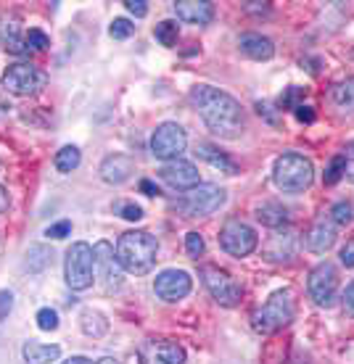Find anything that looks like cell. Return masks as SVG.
I'll use <instances>...</instances> for the list:
<instances>
[{
    "mask_svg": "<svg viewBox=\"0 0 354 364\" xmlns=\"http://www.w3.org/2000/svg\"><path fill=\"white\" fill-rule=\"evenodd\" d=\"M330 219H336L338 225H349L354 219V206L349 200H338L336 206H333V211H330Z\"/></svg>",
    "mask_w": 354,
    "mask_h": 364,
    "instance_id": "cell-33",
    "label": "cell"
},
{
    "mask_svg": "<svg viewBox=\"0 0 354 364\" xmlns=\"http://www.w3.org/2000/svg\"><path fill=\"white\" fill-rule=\"evenodd\" d=\"M80 325H82V333L85 336H93V338H100L109 333V319L103 317L98 309H85L80 314Z\"/></svg>",
    "mask_w": 354,
    "mask_h": 364,
    "instance_id": "cell-25",
    "label": "cell"
},
{
    "mask_svg": "<svg viewBox=\"0 0 354 364\" xmlns=\"http://www.w3.org/2000/svg\"><path fill=\"white\" fill-rule=\"evenodd\" d=\"M80 161H82V154H80V148L77 146H64L53 159L56 169H58L61 174H72L74 169L80 166Z\"/></svg>",
    "mask_w": 354,
    "mask_h": 364,
    "instance_id": "cell-27",
    "label": "cell"
},
{
    "mask_svg": "<svg viewBox=\"0 0 354 364\" xmlns=\"http://www.w3.org/2000/svg\"><path fill=\"white\" fill-rule=\"evenodd\" d=\"M341 159H344V177L349 182H354V143L346 146V151L341 154Z\"/></svg>",
    "mask_w": 354,
    "mask_h": 364,
    "instance_id": "cell-39",
    "label": "cell"
},
{
    "mask_svg": "<svg viewBox=\"0 0 354 364\" xmlns=\"http://www.w3.org/2000/svg\"><path fill=\"white\" fill-rule=\"evenodd\" d=\"M273 180L283 193H301L307 191L312 180H315V166H312L307 156L288 151V154L275 159Z\"/></svg>",
    "mask_w": 354,
    "mask_h": 364,
    "instance_id": "cell-4",
    "label": "cell"
},
{
    "mask_svg": "<svg viewBox=\"0 0 354 364\" xmlns=\"http://www.w3.org/2000/svg\"><path fill=\"white\" fill-rule=\"evenodd\" d=\"M193 288V280L182 269H164L154 282V291L162 301H182Z\"/></svg>",
    "mask_w": 354,
    "mask_h": 364,
    "instance_id": "cell-14",
    "label": "cell"
},
{
    "mask_svg": "<svg viewBox=\"0 0 354 364\" xmlns=\"http://www.w3.org/2000/svg\"><path fill=\"white\" fill-rule=\"evenodd\" d=\"M185 251H188V256H191V259H199V256H204V251H207L204 237H201L199 232H188V235H185Z\"/></svg>",
    "mask_w": 354,
    "mask_h": 364,
    "instance_id": "cell-34",
    "label": "cell"
},
{
    "mask_svg": "<svg viewBox=\"0 0 354 364\" xmlns=\"http://www.w3.org/2000/svg\"><path fill=\"white\" fill-rule=\"evenodd\" d=\"M256 111H259V117H264L270 124H278V117H275V109L270 100H256Z\"/></svg>",
    "mask_w": 354,
    "mask_h": 364,
    "instance_id": "cell-40",
    "label": "cell"
},
{
    "mask_svg": "<svg viewBox=\"0 0 354 364\" xmlns=\"http://www.w3.org/2000/svg\"><path fill=\"white\" fill-rule=\"evenodd\" d=\"M51 259H53V251L48 246H32L27 251V264H24V269L27 272H43L51 264Z\"/></svg>",
    "mask_w": 354,
    "mask_h": 364,
    "instance_id": "cell-28",
    "label": "cell"
},
{
    "mask_svg": "<svg viewBox=\"0 0 354 364\" xmlns=\"http://www.w3.org/2000/svg\"><path fill=\"white\" fill-rule=\"evenodd\" d=\"M330 98L336 103V109L346 111V114H354V77L333 85L330 87Z\"/></svg>",
    "mask_w": 354,
    "mask_h": 364,
    "instance_id": "cell-26",
    "label": "cell"
},
{
    "mask_svg": "<svg viewBox=\"0 0 354 364\" xmlns=\"http://www.w3.org/2000/svg\"><path fill=\"white\" fill-rule=\"evenodd\" d=\"M344 309L354 317V282H349V288L344 291Z\"/></svg>",
    "mask_w": 354,
    "mask_h": 364,
    "instance_id": "cell-45",
    "label": "cell"
},
{
    "mask_svg": "<svg viewBox=\"0 0 354 364\" xmlns=\"http://www.w3.org/2000/svg\"><path fill=\"white\" fill-rule=\"evenodd\" d=\"M293 314H296L293 293H291L288 288H283V291H275L273 296L251 314V328H254L256 333H262V336H273L278 330L288 328L291 322H293Z\"/></svg>",
    "mask_w": 354,
    "mask_h": 364,
    "instance_id": "cell-3",
    "label": "cell"
},
{
    "mask_svg": "<svg viewBox=\"0 0 354 364\" xmlns=\"http://www.w3.org/2000/svg\"><path fill=\"white\" fill-rule=\"evenodd\" d=\"M159 243L145 230H130L117 240V262L130 274H148L156 264Z\"/></svg>",
    "mask_w": 354,
    "mask_h": 364,
    "instance_id": "cell-2",
    "label": "cell"
},
{
    "mask_svg": "<svg viewBox=\"0 0 354 364\" xmlns=\"http://www.w3.org/2000/svg\"><path fill=\"white\" fill-rule=\"evenodd\" d=\"M11 206V198H9V191L6 188H0V214H6Z\"/></svg>",
    "mask_w": 354,
    "mask_h": 364,
    "instance_id": "cell-47",
    "label": "cell"
},
{
    "mask_svg": "<svg viewBox=\"0 0 354 364\" xmlns=\"http://www.w3.org/2000/svg\"><path fill=\"white\" fill-rule=\"evenodd\" d=\"M0 35H3V46L9 48V53L14 55H27V29H21V21L14 18L9 21L6 27L0 29Z\"/></svg>",
    "mask_w": 354,
    "mask_h": 364,
    "instance_id": "cell-24",
    "label": "cell"
},
{
    "mask_svg": "<svg viewBox=\"0 0 354 364\" xmlns=\"http://www.w3.org/2000/svg\"><path fill=\"white\" fill-rule=\"evenodd\" d=\"M159 177H162L170 188H175V191H191V188H196V185H201L199 182V169H196V164H191V161H185V159H175V161H167V164L162 166V172H159Z\"/></svg>",
    "mask_w": 354,
    "mask_h": 364,
    "instance_id": "cell-15",
    "label": "cell"
},
{
    "mask_svg": "<svg viewBox=\"0 0 354 364\" xmlns=\"http://www.w3.org/2000/svg\"><path fill=\"white\" fill-rule=\"evenodd\" d=\"M48 77L40 66L29 64V61H16L3 72V87L19 98L24 95H37V92L46 87Z\"/></svg>",
    "mask_w": 354,
    "mask_h": 364,
    "instance_id": "cell-7",
    "label": "cell"
},
{
    "mask_svg": "<svg viewBox=\"0 0 354 364\" xmlns=\"http://www.w3.org/2000/svg\"><path fill=\"white\" fill-rule=\"evenodd\" d=\"M191 103L199 109L204 124L214 135L233 140L244 132V109L230 92L212 85H196L191 90Z\"/></svg>",
    "mask_w": 354,
    "mask_h": 364,
    "instance_id": "cell-1",
    "label": "cell"
},
{
    "mask_svg": "<svg viewBox=\"0 0 354 364\" xmlns=\"http://www.w3.org/2000/svg\"><path fill=\"white\" fill-rule=\"evenodd\" d=\"M51 46V37L43 32V29H27V50L29 53H40V50H46Z\"/></svg>",
    "mask_w": 354,
    "mask_h": 364,
    "instance_id": "cell-30",
    "label": "cell"
},
{
    "mask_svg": "<svg viewBox=\"0 0 354 364\" xmlns=\"http://www.w3.org/2000/svg\"><path fill=\"white\" fill-rule=\"evenodd\" d=\"M135 172V161L125 154H114L109 156L103 164H100V177L103 182H109V185H122V182H127Z\"/></svg>",
    "mask_w": 354,
    "mask_h": 364,
    "instance_id": "cell-18",
    "label": "cell"
},
{
    "mask_svg": "<svg viewBox=\"0 0 354 364\" xmlns=\"http://www.w3.org/2000/svg\"><path fill=\"white\" fill-rule=\"evenodd\" d=\"M93 269H95L93 246H88V243H72V248L66 251L64 262L66 285L72 291H88L93 285Z\"/></svg>",
    "mask_w": 354,
    "mask_h": 364,
    "instance_id": "cell-8",
    "label": "cell"
},
{
    "mask_svg": "<svg viewBox=\"0 0 354 364\" xmlns=\"http://www.w3.org/2000/svg\"><path fill=\"white\" fill-rule=\"evenodd\" d=\"M37 325H40V330H46V333L56 330L58 328V311L56 309H40L37 311Z\"/></svg>",
    "mask_w": 354,
    "mask_h": 364,
    "instance_id": "cell-35",
    "label": "cell"
},
{
    "mask_svg": "<svg viewBox=\"0 0 354 364\" xmlns=\"http://www.w3.org/2000/svg\"><path fill=\"white\" fill-rule=\"evenodd\" d=\"M188 148V135L177 122H164L151 135V154L162 161H175L177 156L185 154Z\"/></svg>",
    "mask_w": 354,
    "mask_h": 364,
    "instance_id": "cell-10",
    "label": "cell"
},
{
    "mask_svg": "<svg viewBox=\"0 0 354 364\" xmlns=\"http://www.w3.org/2000/svg\"><path fill=\"white\" fill-rule=\"evenodd\" d=\"M98 364H119V362L114 359V356H103V359H100Z\"/></svg>",
    "mask_w": 354,
    "mask_h": 364,
    "instance_id": "cell-49",
    "label": "cell"
},
{
    "mask_svg": "<svg viewBox=\"0 0 354 364\" xmlns=\"http://www.w3.org/2000/svg\"><path fill=\"white\" fill-rule=\"evenodd\" d=\"M175 14L188 21V24H209L214 18V6L207 3V0H177L175 3Z\"/></svg>",
    "mask_w": 354,
    "mask_h": 364,
    "instance_id": "cell-19",
    "label": "cell"
},
{
    "mask_svg": "<svg viewBox=\"0 0 354 364\" xmlns=\"http://www.w3.org/2000/svg\"><path fill=\"white\" fill-rule=\"evenodd\" d=\"M140 364H185V348L167 338H151L137 348Z\"/></svg>",
    "mask_w": 354,
    "mask_h": 364,
    "instance_id": "cell-13",
    "label": "cell"
},
{
    "mask_svg": "<svg viewBox=\"0 0 354 364\" xmlns=\"http://www.w3.org/2000/svg\"><path fill=\"white\" fill-rule=\"evenodd\" d=\"M140 191L148 193V196H154V198H156V196H159V185H154L151 180H143V182H140Z\"/></svg>",
    "mask_w": 354,
    "mask_h": 364,
    "instance_id": "cell-46",
    "label": "cell"
},
{
    "mask_svg": "<svg viewBox=\"0 0 354 364\" xmlns=\"http://www.w3.org/2000/svg\"><path fill=\"white\" fill-rule=\"evenodd\" d=\"M64 364H93L88 356H72V359H66Z\"/></svg>",
    "mask_w": 354,
    "mask_h": 364,
    "instance_id": "cell-48",
    "label": "cell"
},
{
    "mask_svg": "<svg viewBox=\"0 0 354 364\" xmlns=\"http://www.w3.org/2000/svg\"><path fill=\"white\" fill-rule=\"evenodd\" d=\"M93 259H95V269H98V280L106 293H119L122 291V264L117 262L114 246L109 240H98L93 246Z\"/></svg>",
    "mask_w": 354,
    "mask_h": 364,
    "instance_id": "cell-12",
    "label": "cell"
},
{
    "mask_svg": "<svg viewBox=\"0 0 354 364\" xmlns=\"http://www.w3.org/2000/svg\"><path fill=\"white\" fill-rule=\"evenodd\" d=\"M109 35L114 40H127V37L135 35V24L130 21V18H114L109 27Z\"/></svg>",
    "mask_w": 354,
    "mask_h": 364,
    "instance_id": "cell-31",
    "label": "cell"
},
{
    "mask_svg": "<svg viewBox=\"0 0 354 364\" xmlns=\"http://www.w3.org/2000/svg\"><path fill=\"white\" fill-rule=\"evenodd\" d=\"M196 156H199L201 161H207L209 166L219 169V172L238 174V164H236V161H233V159H230L225 151H219L217 146H212V143H201V146L196 148Z\"/></svg>",
    "mask_w": 354,
    "mask_h": 364,
    "instance_id": "cell-22",
    "label": "cell"
},
{
    "mask_svg": "<svg viewBox=\"0 0 354 364\" xmlns=\"http://www.w3.org/2000/svg\"><path fill=\"white\" fill-rule=\"evenodd\" d=\"M341 264L349 267V269L354 267V237L352 240H346V246L341 248Z\"/></svg>",
    "mask_w": 354,
    "mask_h": 364,
    "instance_id": "cell-42",
    "label": "cell"
},
{
    "mask_svg": "<svg viewBox=\"0 0 354 364\" xmlns=\"http://www.w3.org/2000/svg\"><path fill=\"white\" fill-rule=\"evenodd\" d=\"M69 232H72V222H69V219H61V222H56V225H51V228L46 230V237L48 240H64Z\"/></svg>",
    "mask_w": 354,
    "mask_h": 364,
    "instance_id": "cell-36",
    "label": "cell"
},
{
    "mask_svg": "<svg viewBox=\"0 0 354 364\" xmlns=\"http://www.w3.org/2000/svg\"><path fill=\"white\" fill-rule=\"evenodd\" d=\"M296 248H299V235L293 230H278V232L267 237L262 254L267 262L283 264V262H291L296 256Z\"/></svg>",
    "mask_w": 354,
    "mask_h": 364,
    "instance_id": "cell-16",
    "label": "cell"
},
{
    "mask_svg": "<svg viewBox=\"0 0 354 364\" xmlns=\"http://www.w3.org/2000/svg\"><path fill=\"white\" fill-rule=\"evenodd\" d=\"M296 119L304 122V124H312V122H315V109H312V106H299V109H296Z\"/></svg>",
    "mask_w": 354,
    "mask_h": 364,
    "instance_id": "cell-44",
    "label": "cell"
},
{
    "mask_svg": "<svg viewBox=\"0 0 354 364\" xmlns=\"http://www.w3.org/2000/svg\"><path fill=\"white\" fill-rule=\"evenodd\" d=\"M304 246H307V251H312V254H326V251H330V248L336 246V225L328 222V219H318V222L307 230Z\"/></svg>",
    "mask_w": 354,
    "mask_h": 364,
    "instance_id": "cell-17",
    "label": "cell"
},
{
    "mask_svg": "<svg viewBox=\"0 0 354 364\" xmlns=\"http://www.w3.org/2000/svg\"><path fill=\"white\" fill-rule=\"evenodd\" d=\"M304 87H288V90L283 92L281 98H278V106H281V109H291V111H296L301 106L299 100L304 98Z\"/></svg>",
    "mask_w": 354,
    "mask_h": 364,
    "instance_id": "cell-32",
    "label": "cell"
},
{
    "mask_svg": "<svg viewBox=\"0 0 354 364\" xmlns=\"http://www.w3.org/2000/svg\"><path fill=\"white\" fill-rule=\"evenodd\" d=\"M307 291L312 296V301L328 309V306H333L336 304V291H338V272L336 267L330 264V262H320L307 277Z\"/></svg>",
    "mask_w": 354,
    "mask_h": 364,
    "instance_id": "cell-11",
    "label": "cell"
},
{
    "mask_svg": "<svg viewBox=\"0 0 354 364\" xmlns=\"http://www.w3.org/2000/svg\"><path fill=\"white\" fill-rule=\"evenodd\" d=\"M219 246L225 248L230 256L244 259V256L254 254L259 246V237H256L254 228H249L241 219H227L222 230H219Z\"/></svg>",
    "mask_w": 354,
    "mask_h": 364,
    "instance_id": "cell-9",
    "label": "cell"
},
{
    "mask_svg": "<svg viewBox=\"0 0 354 364\" xmlns=\"http://www.w3.org/2000/svg\"><path fill=\"white\" fill-rule=\"evenodd\" d=\"M125 9L130 11V14H135V16H145V14H148V3H143V0H127V3H125Z\"/></svg>",
    "mask_w": 354,
    "mask_h": 364,
    "instance_id": "cell-43",
    "label": "cell"
},
{
    "mask_svg": "<svg viewBox=\"0 0 354 364\" xmlns=\"http://www.w3.org/2000/svg\"><path fill=\"white\" fill-rule=\"evenodd\" d=\"M341 177H344V159L336 156V159L330 161V166H328V172H326V185H336Z\"/></svg>",
    "mask_w": 354,
    "mask_h": 364,
    "instance_id": "cell-37",
    "label": "cell"
},
{
    "mask_svg": "<svg viewBox=\"0 0 354 364\" xmlns=\"http://www.w3.org/2000/svg\"><path fill=\"white\" fill-rule=\"evenodd\" d=\"M238 48H241V53H244L246 58H251V61H270V58L275 55L273 40L256 35V32L241 35V40H238Z\"/></svg>",
    "mask_w": 354,
    "mask_h": 364,
    "instance_id": "cell-20",
    "label": "cell"
},
{
    "mask_svg": "<svg viewBox=\"0 0 354 364\" xmlns=\"http://www.w3.org/2000/svg\"><path fill=\"white\" fill-rule=\"evenodd\" d=\"M201 280L207 285V291L214 301H217L219 306H225V309H233L241 304L244 299V288H241V282L233 277L230 272L225 269H219V267H201Z\"/></svg>",
    "mask_w": 354,
    "mask_h": 364,
    "instance_id": "cell-6",
    "label": "cell"
},
{
    "mask_svg": "<svg viewBox=\"0 0 354 364\" xmlns=\"http://www.w3.org/2000/svg\"><path fill=\"white\" fill-rule=\"evenodd\" d=\"M119 217L127 219V222H140L143 219V209L137 206V203H125V206H119Z\"/></svg>",
    "mask_w": 354,
    "mask_h": 364,
    "instance_id": "cell-38",
    "label": "cell"
},
{
    "mask_svg": "<svg viewBox=\"0 0 354 364\" xmlns=\"http://www.w3.org/2000/svg\"><path fill=\"white\" fill-rule=\"evenodd\" d=\"M154 37L162 43V46H167V48H172L175 43H177V37H180V32H177V21H159L154 27Z\"/></svg>",
    "mask_w": 354,
    "mask_h": 364,
    "instance_id": "cell-29",
    "label": "cell"
},
{
    "mask_svg": "<svg viewBox=\"0 0 354 364\" xmlns=\"http://www.w3.org/2000/svg\"><path fill=\"white\" fill-rule=\"evenodd\" d=\"M288 209L283 206L281 200H264V203L256 206V219L270 230H283L288 225Z\"/></svg>",
    "mask_w": 354,
    "mask_h": 364,
    "instance_id": "cell-21",
    "label": "cell"
},
{
    "mask_svg": "<svg viewBox=\"0 0 354 364\" xmlns=\"http://www.w3.org/2000/svg\"><path fill=\"white\" fill-rule=\"evenodd\" d=\"M11 309H14V293H11V291H0V322L9 317Z\"/></svg>",
    "mask_w": 354,
    "mask_h": 364,
    "instance_id": "cell-41",
    "label": "cell"
},
{
    "mask_svg": "<svg viewBox=\"0 0 354 364\" xmlns=\"http://www.w3.org/2000/svg\"><path fill=\"white\" fill-rule=\"evenodd\" d=\"M21 356L27 364H51L61 356V346L56 343H37V341H27L21 348Z\"/></svg>",
    "mask_w": 354,
    "mask_h": 364,
    "instance_id": "cell-23",
    "label": "cell"
},
{
    "mask_svg": "<svg viewBox=\"0 0 354 364\" xmlns=\"http://www.w3.org/2000/svg\"><path fill=\"white\" fill-rule=\"evenodd\" d=\"M227 191L219 188V185H196L191 191H185L177 206L175 209L180 211L185 219H201V217H209L214 211L225 203Z\"/></svg>",
    "mask_w": 354,
    "mask_h": 364,
    "instance_id": "cell-5",
    "label": "cell"
}]
</instances>
